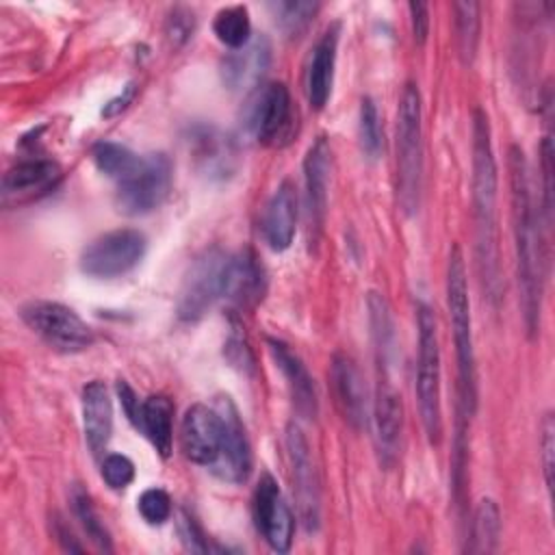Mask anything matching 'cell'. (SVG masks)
Returning <instances> with one entry per match:
<instances>
[{
	"mask_svg": "<svg viewBox=\"0 0 555 555\" xmlns=\"http://www.w3.org/2000/svg\"><path fill=\"white\" fill-rule=\"evenodd\" d=\"M509 169V197H512V232L516 249V275L520 288V306L525 325L529 332H535L540 325L542 308V280H544V243L540 234V212L535 215L531 186H529V167L525 154L518 145L509 147L507 154Z\"/></svg>",
	"mask_w": 555,
	"mask_h": 555,
	"instance_id": "obj_1",
	"label": "cell"
},
{
	"mask_svg": "<svg viewBox=\"0 0 555 555\" xmlns=\"http://www.w3.org/2000/svg\"><path fill=\"white\" fill-rule=\"evenodd\" d=\"M496 160L488 115L477 108L473 115V217L477 269L486 297L496 304L503 295L499 230H496Z\"/></svg>",
	"mask_w": 555,
	"mask_h": 555,
	"instance_id": "obj_2",
	"label": "cell"
},
{
	"mask_svg": "<svg viewBox=\"0 0 555 555\" xmlns=\"http://www.w3.org/2000/svg\"><path fill=\"white\" fill-rule=\"evenodd\" d=\"M447 308H449L455 358H457L462 416H470L477 405V371H475V349H473V330H470L466 267L457 245H453L447 262Z\"/></svg>",
	"mask_w": 555,
	"mask_h": 555,
	"instance_id": "obj_3",
	"label": "cell"
},
{
	"mask_svg": "<svg viewBox=\"0 0 555 555\" xmlns=\"http://www.w3.org/2000/svg\"><path fill=\"white\" fill-rule=\"evenodd\" d=\"M423 111L414 82H405L397 111V199L405 215L418 208L423 173Z\"/></svg>",
	"mask_w": 555,
	"mask_h": 555,
	"instance_id": "obj_4",
	"label": "cell"
},
{
	"mask_svg": "<svg viewBox=\"0 0 555 555\" xmlns=\"http://www.w3.org/2000/svg\"><path fill=\"white\" fill-rule=\"evenodd\" d=\"M418 325V358H416V399L423 429L431 444L442 438V408H440V347L436 314L427 304L416 306Z\"/></svg>",
	"mask_w": 555,
	"mask_h": 555,
	"instance_id": "obj_5",
	"label": "cell"
},
{
	"mask_svg": "<svg viewBox=\"0 0 555 555\" xmlns=\"http://www.w3.org/2000/svg\"><path fill=\"white\" fill-rule=\"evenodd\" d=\"M171 186V160L156 152L141 156L137 169L117 182L115 204L124 215H145L163 204Z\"/></svg>",
	"mask_w": 555,
	"mask_h": 555,
	"instance_id": "obj_6",
	"label": "cell"
},
{
	"mask_svg": "<svg viewBox=\"0 0 555 555\" xmlns=\"http://www.w3.org/2000/svg\"><path fill=\"white\" fill-rule=\"evenodd\" d=\"M24 323L56 351H82L93 343L91 327L59 301H30L22 308Z\"/></svg>",
	"mask_w": 555,
	"mask_h": 555,
	"instance_id": "obj_7",
	"label": "cell"
},
{
	"mask_svg": "<svg viewBox=\"0 0 555 555\" xmlns=\"http://www.w3.org/2000/svg\"><path fill=\"white\" fill-rule=\"evenodd\" d=\"M147 241L139 230H113L89 243L80 256V269L93 278H117L134 269L145 256Z\"/></svg>",
	"mask_w": 555,
	"mask_h": 555,
	"instance_id": "obj_8",
	"label": "cell"
},
{
	"mask_svg": "<svg viewBox=\"0 0 555 555\" xmlns=\"http://www.w3.org/2000/svg\"><path fill=\"white\" fill-rule=\"evenodd\" d=\"M228 254L219 247L206 249L197 256L182 282L178 295V317L184 321L202 319L210 306L221 299V278Z\"/></svg>",
	"mask_w": 555,
	"mask_h": 555,
	"instance_id": "obj_9",
	"label": "cell"
},
{
	"mask_svg": "<svg viewBox=\"0 0 555 555\" xmlns=\"http://www.w3.org/2000/svg\"><path fill=\"white\" fill-rule=\"evenodd\" d=\"M286 453L291 466V481L297 501V512L306 531H317L321 520V494L314 462L310 455V444L299 429V425L291 423L286 427Z\"/></svg>",
	"mask_w": 555,
	"mask_h": 555,
	"instance_id": "obj_10",
	"label": "cell"
},
{
	"mask_svg": "<svg viewBox=\"0 0 555 555\" xmlns=\"http://www.w3.org/2000/svg\"><path fill=\"white\" fill-rule=\"evenodd\" d=\"M245 128L262 145H275L286 137L293 121L291 93L282 82H269L245 106Z\"/></svg>",
	"mask_w": 555,
	"mask_h": 555,
	"instance_id": "obj_11",
	"label": "cell"
},
{
	"mask_svg": "<svg viewBox=\"0 0 555 555\" xmlns=\"http://www.w3.org/2000/svg\"><path fill=\"white\" fill-rule=\"evenodd\" d=\"M254 520L267 544L278 551L286 553L293 542L295 533V518L288 503L282 496L280 486L271 475H262L251 499Z\"/></svg>",
	"mask_w": 555,
	"mask_h": 555,
	"instance_id": "obj_12",
	"label": "cell"
},
{
	"mask_svg": "<svg viewBox=\"0 0 555 555\" xmlns=\"http://www.w3.org/2000/svg\"><path fill=\"white\" fill-rule=\"evenodd\" d=\"M223 442V421L217 408L204 403L191 405L182 416L180 447L186 460L199 466H215L221 455Z\"/></svg>",
	"mask_w": 555,
	"mask_h": 555,
	"instance_id": "obj_13",
	"label": "cell"
},
{
	"mask_svg": "<svg viewBox=\"0 0 555 555\" xmlns=\"http://www.w3.org/2000/svg\"><path fill=\"white\" fill-rule=\"evenodd\" d=\"M215 408L223 421V442L221 455L215 462L212 470L223 481L243 483L251 473V447L245 434V425L230 397H217Z\"/></svg>",
	"mask_w": 555,
	"mask_h": 555,
	"instance_id": "obj_14",
	"label": "cell"
},
{
	"mask_svg": "<svg viewBox=\"0 0 555 555\" xmlns=\"http://www.w3.org/2000/svg\"><path fill=\"white\" fill-rule=\"evenodd\" d=\"M264 269L251 249L228 254L221 278V299L236 308H251L264 293Z\"/></svg>",
	"mask_w": 555,
	"mask_h": 555,
	"instance_id": "obj_15",
	"label": "cell"
},
{
	"mask_svg": "<svg viewBox=\"0 0 555 555\" xmlns=\"http://www.w3.org/2000/svg\"><path fill=\"white\" fill-rule=\"evenodd\" d=\"M332 386L336 405L343 414V418L353 429H364L369 423V397H366V384L362 379V373L353 358L347 353H336L332 360Z\"/></svg>",
	"mask_w": 555,
	"mask_h": 555,
	"instance_id": "obj_16",
	"label": "cell"
},
{
	"mask_svg": "<svg viewBox=\"0 0 555 555\" xmlns=\"http://www.w3.org/2000/svg\"><path fill=\"white\" fill-rule=\"evenodd\" d=\"M373 425H375V444L379 460L390 466L397 457L401 431H403V403L397 388L388 377H379L375 401H373Z\"/></svg>",
	"mask_w": 555,
	"mask_h": 555,
	"instance_id": "obj_17",
	"label": "cell"
},
{
	"mask_svg": "<svg viewBox=\"0 0 555 555\" xmlns=\"http://www.w3.org/2000/svg\"><path fill=\"white\" fill-rule=\"evenodd\" d=\"M271 63L267 37H256L247 46L232 50L221 61V80L230 91H247L258 85Z\"/></svg>",
	"mask_w": 555,
	"mask_h": 555,
	"instance_id": "obj_18",
	"label": "cell"
},
{
	"mask_svg": "<svg viewBox=\"0 0 555 555\" xmlns=\"http://www.w3.org/2000/svg\"><path fill=\"white\" fill-rule=\"evenodd\" d=\"M338 48V26L327 28L310 52L306 67V98L312 108H323L332 95Z\"/></svg>",
	"mask_w": 555,
	"mask_h": 555,
	"instance_id": "obj_19",
	"label": "cell"
},
{
	"mask_svg": "<svg viewBox=\"0 0 555 555\" xmlns=\"http://www.w3.org/2000/svg\"><path fill=\"white\" fill-rule=\"evenodd\" d=\"M297 230V195L291 182H282L264 206L262 236L273 251L291 247Z\"/></svg>",
	"mask_w": 555,
	"mask_h": 555,
	"instance_id": "obj_20",
	"label": "cell"
},
{
	"mask_svg": "<svg viewBox=\"0 0 555 555\" xmlns=\"http://www.w3.org/2000/svg\"><path fill=\"white\" fill-rule=\"evenodd\" d=\"M61 178V169L54 160L48 158H28L13 165L2 178L4 199L24 202L35 195L50 191Z\"/></svg>",
	"mask_w": 555,
	"mask_h": 555,
	"instance_id": "obj_21",
	"label": "cell"
},
{
	"mask_svg": "<svg viewBox=\"0 0 555 555\" xmlns=\"http://www.w3.org/2000/svg\"><path fill=\"white\" fill-rule=\"evenodd\" d=\"M82 427L93 457H100L113 434V403L102 382L93 379L82 388Z\"/></svg>",
	"mask_w": 555,
	"mask_h": 555,
	"instance_id": "obj_22",
	"label": "cell"
},
{
	"mask_svg": "<svg viewBox=\"0 0 555 555\" xmlns=\"http://www.w3.org/2000/svg\"><path fill=\"white\" fill-rule=\"evenodd\" d=\"M267 345H269V351H271V358H273L275 366L286 377V384H288V390H291V397H293V403H295L297 412H301L308 418H314L317 416V390H314L312 377L308 375L306 364L282 340L269 338Z\"/></svg>",
	"mask_w": 555,
	"mask_h": 555,
	"instance_id": "obj_23",
	"label": "cell"
},
{
	"mask_svg": "<svg viewBox=\"0 0 555 555\" xmlns=\"http://www.w3.org/2000/svg\"><path fill=\"white\" fill-rule=\"evenodd\" d=\"M306 204L312 228H321L327 208V182H330V145L319 137L304 158Z\"/></svg>",
	"mask_w": 555,
	"mask_h": 555,
	"instance_id": "obj_24",
	"label": "cell"
},
{
	"mask_svg": "<svg viewBox=\"0 0 555 555\" xmlns=\"http://www.w3.org/2000/svg\"><path fill=\"white\" fill-rule=\"evenodd\" d=\"M141 431L163 457H169L173 444V403L165 395H152L143 401Z\"/></svg>",
	"mask_w": 555,
	"mask_h": 555,
	"instance_id": "obj_25",
	"label": "cell"
},
{
	"mask_svg": "<svg viewBox=\"0 0 555 555\" xmlns=\"http://www.w3.org/2000/svg\"><path fill=\"white\" fill-rule=\"evenodd\" d=\"M501 538V512L492 499H481L475 507L470 522V544L466 551L470 553H492L499 546Z\"/></svg>",
	"mask_w": 555,
	"mask_h": 555,
	"instance_id": "obj_26",
	"label": "cell"
},
{
	"mask_svg": "<svg viewBox=\"0 0 555 555\" xmlns=\"http://www.w3.org/2000/svg\"><path fill=\"white\" fill-rule=\"evenodd\" d=\"M212 30L217 39L232 48L238 50L251 41V22L249 13L245 7H225L215 15Z\"/></svg>",
	"mask_w": 555,
	"mask_h": 555,
	"instance_id": "obj_27",
	"label": "cell"
},
{
	"mask_svg": "<svg viewBox=\"0 0 555 555\" xmlns=\"http://www.w3.org/2000/svg\"><path fill=\"white\" fill-rule=\"evenodd\" d=\"M93 163L104 176L119 182L137 169V165L141 163V156L134 154L132 150H128L126 145H119L113 141H102L93 147Z\"/></svg>",
	"mask_w": 555,
	"mask_h": 555,
	"instance_id": "obj_28",
	"label": "cell"
},
{
	"mask_svg": "<svg viewBox=\"0 0 555 555\" xmlns=\"http://www.w3.org/2000/svg\"><path fill=\"white\" fill-rule=\"evenodd\" d=\"M455 39H457V50L460 59L464 65H470L475 54H477V43H479V4L477 2H455Z\"/></svg>",
	"mask_w": 555,
	"mask_h": 555,
	"instance_id": "obj_29",
	"label": "cell"
},
{
	"mask_svg": "<svg viewBox=\"0 0 555 555\" xmlns=\"http://www.w3.org/2000/svg\"><path fill=\"white\" fill-rule=\"evenodd\" d=\"M271 11L275 15L278 26L291 35L297 37L314 17L319 11L317 2H304V0H284V2H273Z\"/></svg>",
	"mask_w": 555,
	"mask_h": 555,
	"instance_id": "obj_30",
	"label": "cell"
},
{
	"mask_svg": "<svg viewBox=\"0 0 555 555\" xmlns=\"http://www.w3.org/2000/svg\"><path fill=\"white\" fill-rule=\"evenodd\" d=\"M72 503H74V512L82 525V529L87 531V535L102 548V551H111V538L104 529V525L100 522V516L89 499V494L82 488H76L72 494Z\"/></svg>",
	"mask_w": 555,
	"mask_h": 555,
	"instance_id": "obj_31",
	"label": "cell"
},
{
	"mask_svg": "<svg viewBox=\"0 0 555 555\" xmlns=\"http://www.w3.org/2000/svg\"><path fill=\"white\" fill-rule=\"evenodd\" d=\"M358 134L362 152L369 158H375L382 150V128H379V115L377 106L371 98H362L360 102V115H358Z\"/></svg>",
	"mask_w": 555,
	"mask_h": 555,
	"instance_id": "obj_32",
	"label": "cell"
},
{
	"mask_svg": "<svg viewBox=\"0 0 555 555\" xmlns=\"http://www.w3.org/2000/svg\"><path fill=\"white\" fill-rule=\"evenodd\" d=\"M137 509L150 525H163L171 516V499L163 488H147L137 501Z\"/></svg>",
	"mask_w": 555,
	"mask_h": 555,
	"instance_id": "obj_33",
	"label": "cell"
},
{
	"mask_svg": "<svg viewBox=\"0 0 555 555\" xmlns=\"http://www.w3.org/2000/svg\"><path fill=\"white\" fill-rule=\"evenodd\" d=\"M100 475L108 488L124 490L134 479V464L121 453H111L102 460Z\"/></svg>",
	"mask_w": 555,
	"mask_h": 555,
	"instance_id": "obj_34",
	"label": "cell"
},
{
	"mask_svg": "<svg viewBox=\"0 0 555 555\" xmlns=\"http://www.w3.org/2000/svg\"><path fill=\"white\" fill-rule=\"evenodd\" d=\"M223 356L228 358V362L238 369L241 373H251L254 371V356H251V349L247 345V340L232 332L223 345Z\"/></svg>",
	"mask_w": 555,
	"mask_h": 555,
	"instance_id": "obj_35",
	"label": "cell"
},
{
	"mask_svg": "<svg viewBox=\"0 0 555 555\" xmlns=\"http://www.w3.org/2000/svg\"><path fill=\"white\" fill-rule=\"evenodd\" d=\"M178 533L184 542V546L189 551H195V553H210V551H219V546H212L208 542V538L204 535V531L199 529V525L186 514L182 512L180 514V522H178Z\"/></svg>",
	"mask_w": 555,
	"mask_h": 555,
	"instance_id": "obj_36",
	"label": "cell"
},
{
	"mask_svg": "<svg viewBox=\"0 0 555 555\" xmlns=\"http://www.w3.org/2000/svg\"><path fill=\"white\" fill-rule=\"evenodd\" d=\"M542 436H540V457H542V470H544V481L548 492L553 490V449H555V423L553 416L546 414L540 427Z\"/></svg>",
	"mask_w": 555,
	"mask_h": 555,
	"instance_id": "obj_37",
	"label": "cell"
},
{
	"mask_svg": "<svg viewBox=\"0 0 555 555\" xmlns=\"http://www.w3.org/2000/svg\"><path fill=\"white\" fill-rule=\"evenodd\" d=\"M542 212L546 217V225L551 223V212H553V184H551V178H553V145H551V139L544 137L542 141Z\"/></svg>",
	"mask_w": 555,
	"mask_h": 555,
	"instance_id": "obj_38",
	"label": "cell"
},
{
	"mask_svg": "<svg viewBox=\"0 0 555 555\" xmlns=\"http://www.w3.org/2000/svg\"><path fill=\"white\" fill-rule=\"evenodd\" d=\"M193 26H195L193 13L182 11V9H176V11L171 13V17L167 20V35H169V39H173L176 43H182V41H186L189 35L193 33Z\"/></svg>",
	"mask_w": 555,
	"mask_h": 555,
	"instance_id": "obj_39",
	"label": "cell"
},
{
	"mask_svg": "<svg viewBox=\"0 0 555 555\" xmlns=\"http://www.w3.org/2000/svg\"><path fill=\"white\" fill-rule=\"evenodd\" d=\"M408 11H410L414 41L423 46L427 35H429V7L425 2H410Z\"/></svg>",
	"mask_w": 555,
	"mask_h": 555,
	"instance_id": "obj_40",
	"label": "cell"
},
{
	"mask_svg": "<svg viewBox=\"0 0 555 555\" xmlns=\"http://www.w3.org/2000/svg\"><path fill=\"white\" fill-rule=\"evenodd\" d=\"M117 395H119V399H121V405H124V412H126L128 421H130L137 429H141L143 403H139L134 390H132L124 379H119V382H117Z\"/></svg>",
	"mask_w": 555,
	"mask_h": 555,
	"instance_id": "obj_41",
	"label": "cell"
},
{
	"mask_svg": "<svg viewBox=\"0 0 555 555\" xmlns=\"http://www.w3.org/2000/svg\"><path fill=\"white\" fill-rule=\"evenodd\" d=\"M132 98H134V85L130 82V85H126V87H124L121 95H117L115 100H111V102L104 106L102 115H106V117H113V115H117L119 111H124V108H126V106L132 102Z\"/></svg>",
	"mask_w": 555,
	"mask_h": 555,
	"instance_id": "obj_42",
	"label": "cell"
}]
</instances>
